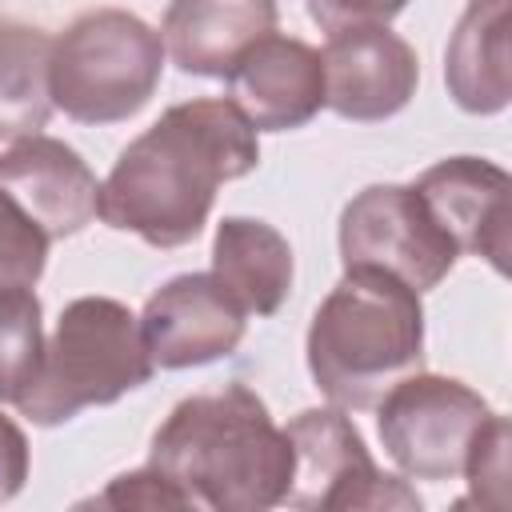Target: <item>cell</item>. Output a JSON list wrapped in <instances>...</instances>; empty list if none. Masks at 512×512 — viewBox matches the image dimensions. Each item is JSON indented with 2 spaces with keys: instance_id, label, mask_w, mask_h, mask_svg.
Here are the masks:
<instances>
[{
  "instance_id": "4",
  "label": "cell",
  "mask_w": 512,
  "mask_h": 512,
  "mask_svg": "<svg viewBox=\"0 0 512 512\" xmlns=\"http://www.w3.org/2000/svg\"><path fill=\"white\" fill-rule=\"evenodd\" d=\"M140 336V316L112 296H80L64 304L32 388L20 396V416L56 428L84 408L116 404L152 376Z\"/></svg>"
},
{
  "instance_id": "9",
  "label": "cell",
  "mask_w": 512,
  "mask_h": 512,
  "mask_svg": "<svg viewBox=\"0 0 512 512\" xmlns=\"http://www.w3.org/2000/svg\"><path fill=\"white\" fill-rule=\"evenodd\" d=\"M248 312L212 272H184L160 284L144 312L140 336L152 368H200L240 348Z\"/></svg>"
},
{
  "instance_id": "17",
  "label": "cell",
  "mask_w": 512,
  "mask_h": 512,
  "mask_svg": "<svg viewBox=\"0 0 512 512\" xmlns=\"http://www.w3.org/2000/svg\"><path fill=\"white\" fill-rule=\"evenodd\" d=\"M52 36L44 28L0 20V140L36 136L52 116Z\"/></svg>"
},
{
  "instance_id": "8",
  "label": "cell",
  "mask_w": 512,
  "mask_h": 512,
  "mask_svg": "<svg viewBox=\"0 0 512 512\" xmlns=\"http://www.w3.org/2000/svg\"><path fill=\"white\" fill-rule=\"evenodd\" d=\"M456 256L412 184H368L340 212L344 268H376L412 292H432L456 268Z\"/></svg>"
},
{
  "instance_id": "15",
  "label": "cell",
  "mask_w": 512,
  "mask_h": 512,
  "mask_svg": "<svg viewBox=\"0 0 512 512\" xmlns=\"http://www.w3.org/2000/svg\"><path fill=\"white\" fill-rule=\"evenodd\" d=\"M512 0H468L444 48L448 96L472 116H496L512 100L508 84Z\"/></svg>"
},
{
  "instance_id": "14",
  "label": "cell",
  "mask_w": 512,
  "mask_h": 512,
  "mask_svg": "<svg viewBox=\"0 0 512 512\" xmlns=\"http://www.w3.org/2000/svg\"><path fill=\"white\" fill-rule=\"evenodd\" d=\"M276 0H172L160 24L164 56L188 76H228L236 56L276 32Z\"/></svg>"
},
{
  "instance_id": "2",
  "label": "cell",
  "mask_w": 512,
  "mask_h": 512,
  "mask_svg": "<svg viewBox=\"0 0 512 512\" xmlns=\"http://www.w3.org/2000/svg\"><path fill=\"white\" fill-rule=\"evenodd\" d=\"M148 464L160 468L196 508L264 512L284 504L292 444L268 404L240 380L184 396L152 432Z\"/></svg>"
},
{
  "instance_id": "10",
  "label": "cell",
  "mask_w": 512,
  "mask_h": 512,
  "mask_svg": "<svg viewBox=\"0 0 512 512\" xmlns=\"http://www.w3.org/2000/svg\"><path fill=\"white\" fill-rule=\"evenodd\" d=\"M324 108L344 120L376 124L408 108L420 84V60L388 24L332 32L324 52Z\"/></svg>"
},
{
  "instance_id": "5",
  "label": "cell",
  "mask_w": 512,
  "mask_h": 512,
  "mask_svg": "<svg viewBox=\"0 0 512 512\" xmlns=\"http://www.w3.org/2000/svg\"><path fill=\"white\" fill-rule=\"evenodd\" d=\"M164 76V40L136 12L92 8L52 36V104L76 124L136 116Z\"/></svg>"
},
{
  "instance_id": "16",
  "label": "cell",
  "mask_w": 512,
  "mask_h": 512,
  "mask_svg": "<svg viewBox=\"0 0 512 512\" xmlns=\"http://www.w3.org/2000/svg\"><path fill=\"white\" fill-rule=\"evenodd\" d=\"M212 276L248 316H272L292 292L296 264L288 240L268 220L224 216L212 240Z\"/></svg>"
},
{
  "instance_id": "3",
  "label": "cell",
  "mask_w": 512,
  "mask_h": 512,
  "mask_svg": "<svg viewBox=\"0 0 512 512\" xmlns=\"http://www.w3.org/2000/svg\"><path fill=\"white\" fill-rule=\"evenodd\" d=\"M308 372L344 412L376 400L424 364V304L404 280L376 268H344L308 324Z\"/></svg>"
},
{
  "instance_id": "12",
  "label": "cell",
  "mask_w": 512,
  "mask_h": 512,
  "mask_svg": "<svg viewBox=\"0 0 512 512\" xmlns=\"http://www.w3.org/2000/svg\"><path fill=\"white\" fill-rule=\"evenodd\" d=\"M228 100L256 132L304 128L324 108L320 52L296 36L268 32L228 68Z\"/></svg>"
},
{
  "instance_id": "22",
  "label": "cell",
  "mask_w": 512,
  "mask_h": 512,
  "mask_svg": "<svg viewBox=\"0 0 512 512\" xmlns=\"http://www.w3.org/2000/svg\"><path fill=\"white\" fill-rule=\"evenodd\" d=\"M308 16L320 32H344V28H368V24H388L396 20L408 0H304Z\"/></svg>"
},
{
  "instance_id": "19",
  "label": "cell",
  "mask_w": 512,
  "mask_h": 512,
  "mask_svg": "<svg viewBox=\"0 0 512 512\" xmlns=\"http://www.w3.org/2000/svg\"><path fill=\"white\" fill-rule=\"evenodd\" d=\"M44 228L0 188V288H32L48 264Z\"/></svg>"
},
{
  "instance_id": "11",
  "label": "cell",
  "mask_w": 512,
  "mask_h": 512,
  "mask_svg": "<svg viewBox=\"0 0 512 512\" xmlns=\"http://www.w3.org/2000/svg\"><path fill=\"white\" fill-rule=\"evenodd\" d=\"M416 196L448 232L456 252L484 256L500 276L508 272V192L512 180L484 156H448L416 176Z\"/></svg>"
},
{
  "instance_id": "13",
  "label": "cell",
  "mask_w": 512,
  "mask_h": 512,
  "mask_svg": "<svg viewBox=\"0 0 512 512\" xmlns=\"http://www.w3.org/2000/svg\"><path fill=\"white\" fill-rule=\"evenodd\" d=\"M0 188L44 228L48 240L84 232L100 204V180L84 156L40 132L12 140L0 152Z\"/></svg>"
},
{
  "instance_id": "21",
  "label": "cell",
  "mask_w": 512,
  "mask_h": 512,
  "mask_svg": "<svg viewBox=\"0 0 512 512\" xmlns=\"http://www.w3.org/2000/svg\"><path fill=\"white\" fill-rule=\"evenodd\" d=\"M92 504L100 508H196L160 468L144 464L140 472H124L116 476L100 496H92Z\"/></svg>"
},
{
  "instance_id": "23",
  "label": "cell",
  "mask_w": 512,
  "mask_h": 512,
  "mask_svg": "<svg viewBox=\"0 0 512 512\" xmlns=\"http://www.w3.org/2000/svg\"><path fill=\"white\" fill-rule=\"evenodd\" d=\"M28 480V440L12 416L0 412V504L16 500Z\"/></svg>"
},
{
  "instance_id": "18",
  "label": "cell",
  "mask_w": 512,
  "mask_h": 512,
  "mask_svg": "<svg viewBox=\"0 0 512 512\" xmlns=\"http://www.w3.org/2000/svg\"><path fill=\"white\" fill-rule=\"evenodd\" d=\"M44 360V308L32 288H0V404H20Z\"/></svg>"
},
{
  "instance_id": "1",
  "label": "cell",
  "mask_w": 512,
  "mask_h": 512,
  "mask_svg": "<svg viewBox=\"0 0 512 512\" xmlns=\"http://www.w3.org/2000/svg\"><path fill=\"white\" fill-rule=\"evenodd\" d=\"M256 136L224 96L172 104L116 156L96 216L152 248H184L208 224L216 188L260 164Z\"/></svg>"
},
{
  "instance_id": "7",
  "label": "cell",
  "mask_w": 512,
  "mask_h": 512,
  "mask_svg": "<svg viewBox=\"0 0 512 512\" xmlns=\"http://www.w3.org/2000/svg\"><path fill=\"white\" fill-rule=\"evenodd\" d=\"M292 444V484L284 504L352 512V508H420V496L376 468L364 436L344 416V408H304L288 420Z\"/></svg>"
},
{
  "instance_id": "20",
  "label": "cell",
  "mask_w": 512,
  "mask_h": 512,
  "mask_svg": "<svg viewBox=\"0 0 512 512\" xmlns=\"http://www.w3.org/2000/svg\"><path fill=\"white\" fill-rule=\"evenodd\" d=\"M464 476L472 488V500L488 504V508H504V480H508V420L504 416H488V424L480 428L468 460H464Z\"/></svg>"
},
{
  "instance_id": "6",
  "label": "cell",
  "mask_w": 512,
  "mask_h": 512,
  "mask_svg": "<svg viewBox=\"0 0 512 512\" xmlns=\"http://www.w3.org/2000/svg\"><path fill=\"white\" fill-rule=\"evenodd\" d=\"M492 408L456 376L408 372L376 400V432L408 480H456Z\"/></svg>"
}]
</instances>
